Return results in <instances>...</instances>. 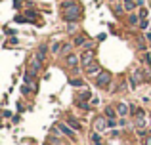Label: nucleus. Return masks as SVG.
<instances>
[{
    "label": "nucleus",
    "instance_id": "obj_1",
    "mask_svg": "<svg viewBox=\"0 0 151 145\" xmlns=\"http://www.w3.org/2000/svg\"><path fill=\"white\" fill-rule=\"evenodd\" d=\"M81 15H82L81 4H75V6H71V8H67V10L61 11V17H63V21H65V23L78 21V19H81Z\"/></svg>",
    "mask_w": 151,
    "mask_h": 145
},
{
    "label": "nucleus",
    "instance_id": "obj_2",
    "mask_svg": "<svg viewBox=\"0 0 151 145\" xmlns=\"http://www.w3.org/2000/svg\"><path fill=\"white\" fill-rule=\"evenodd\" d=\"M96 61V50H84L81 54V67L86 69L88 65H92Z\"/></svg>",
    "mask_w": 151,
    "mask_h": 145
},
{
    "label": "nucleus",
    "instance_id": "obj_3",
    "mask_svg": "<svg viewBox=\"0 0 151 145\" xmlns=\"http://www.w3.org/2000/svg\"><path fill=\"white\" fill-rule=\"evenodd\" d=\"M111 78H113V76H111L109 71H101L96 78H94V80H96L98 88H109V86H111Z\"/></svg>",
    "mask_w": 151,
    "mask_h": 145
},
{
    "label": "nucleus",
    "instance_id": "obj_4",
    "mask_svg": "<svg viewBox=\"0 0 151 145\" xmlns=\"http://www.w3.org/2000/svg\"><path fill=\"white\" fill-rule=\"evenodd\" d=\"M65 65H67L69 69L81 67V56H78V54H75V52H71L69 56H65Z\"/></svg>",
    "mask_w": 151,
    "mask_h": 145
},
{
    "label": "nucleus",
    "instance_id": "obj_5",
    "mask_svg": "<svg viewBox=\"0 0 151 145\" xmlns=\"http://www.w3.org/2000/svg\"><path fill=\"white\" fill-rule=\"evenodd\" d=\"M140 84H142V71L140 69H132L130 71V88L136 90Z\"/></svg>",
    "mask_w": 151,
    "mask_h": 145
},
{
    "label": "nucleus",
    "instance_id": "obj_6",
    "mask_svg": "<svg viewBox=\"0 0 151 145\" xmlns=\"http://www.w3.org/2000/svg\"><path fill=\"white\" fill-rule=\"evenodd\" d=\"M101 71H103L101 65H100V63H96V61H94L92 65H88V67L84 69V73H86V76H88V78H96Z\"/></svg>",
    "mask_w": 151,
    "mask_h": 145
},
{
    "label": "nucleus",
    "instance_id": "obj_7",
    "mask_svg": "<svg viewBox=\"0 0 151 145\" xmlns=\"http://www.w3.org/2000/svg\"><path fill=\"white\" fill-rule=\"evenodd\" d=\"M35 56H37L38 59H40L42 63L46 65V59H48V46H46V44H40V46H38V50H37V54H35Z\"/></svg>",
    "mask_w": 151,
    "mask_h": 145
},
{
    "label": "nucleus",
    "instance_id": "obj_8",
    "mask_svg": "<svg viewBox=\"0 0 151 145\" xmlns=\"http://www.w3.org/2000/svg\"><path fill=\"white\" fill-rule=\"evenodd\" d=\"M42 67H44V63H42V61L38 59L37 56H33V57H31V71H33L35 74H38V73H40V71H42Z\"/></svg>",
    "mask_w": 151,
    "mask_h": 145
},
{
    "label": "nucleus",
    "instance_id": "obj_9",
    "mask_svg": "<svg viewBox=\"0 0 151 145\" xmlns=\"http://www.w3.org/2000/svg\"><path fill=\"white\" fill-rule=\"evenodd\" d=\"M94 126H96V128H94L96 132H103L107 128V116L105 115H103V116H98L96 122H94Z\"/></svg>",
    "mask_w": 151,
    "mask_h": 145
},
{
    "label": "nucleus",
    "instance_id": "obj_10",
    "mask_svg": "<svg viewBox=\"0 0 151 145\" xmlns=\"http://www.w3.org/2000/svg\"><path fill=\"white\" fill-rule=\"evenodd\" d=\"M58 128H59V130H61L63 132V134H65L67 136V138H71V139H75V130H73V128H71V126H67V124H58Z\"/></svg>",
    "mask_w": 151,
    "mask_h": 145
},
{
    "label": "nucleus",
    "instance_id": "obj_11",
    "mask_svg": "<svg viewBox=\"0 0 151 145\" xmlns=\"http://www.w3.org/2000/svg\"><path fill=\"white\" fill-rule=\"evenodd\" d=\"M86 40H88V36H86V34H82V33H78V34H75V40H73V44L81 48V46H84V44H86Z\"/></svg>",
    "mask_w": 151,
    "mask_h": 145
},
{
    "label": "nucleus",
    "instance_id": "obj_12",
    "mask_svg": "<svg viewBox=\"0 0 151 145\" xmlns=\"http://www.w3.org/2000/svg\"><path fill=\"white\" fill-rule=\"evenodd\" d=\"M115 107H117V113H119L121 116H126V115H128V109H130V107H128L126 103H122V101H121V103H117Z\"/></svg>",
    "mask_w": 151,
    "mask_h": 145
},
{
    "label": "nucleus",
    "instance_id": "obj_13",
    "mask_svg": "<svg viewBox=\"0 0 151 145\" xmlns=\"http://www.w3.org/2000/svg\"><path fill=\"white\" fill-rule=\"evenodd\" d=\"M69 84L75 86V88H82V86H84V80H82L81 76H71L69 78Z\"/></svg>",
    "mask_w": 151,
    "mask_h": 145
},
{
    "label": "nucleus",
    "instance_id": "obj_14",
    "mask_svg": "<svg viewBox=\"0 0 151 145\" xmlns=\"http://www.w3.org/2000/svg\"><path fill=\"white\" fill-rule=\"evenodd\" d=\"M75 4H78V0H59V8H61V11L67 10V8H71V6H75Z\"/></svg>",
    "mask_w": 151,
    "mask_h": 145
},
{
    "label": "nucleus",
    "instance_id": "obj_15",
    "mask_svg": "<svg viewBox=\"0 0 151 145\" xmlns=\"http://www.w3.org/2000/svg\"><path fill=\"white\" fill-rule=\"evenodd\" d=\"M67 33H69V34H77V33H78V23H77V21L67 23Z\"/></svg>",
    "mask_w": 151,
    "mask_h": 145
},
{
    "label": "nucleus",
    "instance_id": "obj_16",
    "mask_svg": "<svg viewBox=\"0 0 151 145\" xmlns=\"http://www.w3.org/2000/svg\"><path fill=\"white\" fill-rule=\"evenodd\" d=\"M117 115H119L117 107H111V105H109V107H105V116H107V119H115Z\"/></svg>",
    "mask_w": 151,
    "mask_h": 145
},
{
    "label": "nucleus",
    "instance_id": "obj_17",
    "mask_svg": "<svg viewBox=\"0 0 151 145\" xmlns=\"http://www.w3.org/2000/svg\"><path fill=\"white\" fill-rule=\"evenodd\" d=\"M126 21H128V25H130V27H136L138 23L142 21V19H138V15H136V14H130V15H128V19H126Z\"/></svg>",
    "mask_w": 151,
    "mask_h": 145
},
{
    "label": "nucleus",
    "instance_id": "obj_18",
    "mask_svg": "<svg viewBox=\"0 0 151 145\" xmlns=\"http://www.w3.org/2000/svg\"><path fill=\"white\" fill-rule=\"evenodd\" d=\"M67 120H69V126H71V128H73V130H75V132H78V130H81V122H78V120H75V119H71V116H69V119H67Z\"/></svg>",
    "mask_w": 151,
    "mask_h": 145
},
{
    "label": "nucleus",
    "instance_id": "obj_19",
    "mask_svg": "<svg viewBox=\"0 0 151 145\" xmlns=\"http://www.w3.org/2000/svg\"><path fill=\"white\" fill-rule=\"evenodd\" d=\"M124 10H126V8L119 6V4H117V6H113V14L117 15V17H121V15H124Z\"/></svg>",
    "mask_w": 151,
    "mask_h": 145
},
{
    "label": "nucleus",
    "instance_id": "obj_20",
    "mask_svg": "<svg viewBox=\"0 0 151 145\" xmlns=\"http://www.w3.org/2000/svg\"><path fill=\"white\" fill-rule=\"evenodd\" d=\"M136 6H138V4L134 2V0H124V8H126V11H132Z\"/></svg>",
    "mask_w": 151,
    "mask_h": 145
},
{
    "label": "nucleus",
    "instance_id": "obj_21",
    "mask_svg": "<svg viewBox=\"0 0 151 145\" xmlns=\"http://www.w3.org/2000/svg\"><path fill=\"white\" fill-rule=\"evenodd\" d=\"M73 46H75V44H63V46H61V56H69Z\"/></svg>",
    "mask_w": 151,
    "mask_h": 145
},
{
    "label": "nucleus",
    "instance_id": "obj_22",
    "mask_svg": "<svg viewBox=\"0 0 151 145\" xmlns=\"http://www.w3.org/2000/svg\"><path fill=\"white\" fill-rule=\"evenodd\" d=\"M90 139H92L94 143H100V132H92V134H90Z\"/></svg>",
    "mask_w": 151,
    "mask_h": 145
},
{
    "label": "nucleus",
    "instance_id": "obj_23",
    "mask_svg": "<svg viewBox=\"0 0 151 145\" xmlns=\"http://www.w3.org/2000/svg\"><path fill=\"white\" fill-rule=\"evenodd\" d=\"M59 48H61V42H54V44H52V54H58L59 52Z\"/></svg>",
    "mask_w": 151,
    "mask_h": 145
},
{
    "label": "nucleus",
    "instance_id": "obj_24",
    "mask_svg": "<svg viewBox=\"0 0 151 145\" xmlns=\"http://www.w3.org/2000/svg\"><path fill=\"white\" fill-rule=\"evenodd\" d=\"M147 27H149V21H147V19H142V21H140V29H147Z\"/></svg>",
    "mask_w": 151,
    "mask_h": 145
},
{
    "label": "nucleus",
    "instance_id": "obj_25",
    "mask_svg": "<svg viewBox=\"0 0 151 145\" xmlns=\"http://www.w3.org/2000/svg\"><path fill=\"white\" fill-rule=\"evenodd\" d=\"M107 126H109V128H115V126H117V120H115V119H107Z\"/></svg>",
    "mask_w": 151,
    "mask_h": 145
},
{
    "label": "nucleus",
    "instance_id": "obj_26",
    "mask_svg": "<svg viewBox=\"0 0 151 145\" xmlns=\"http://www.w3.org/2000/svg\"><path fill=\"white\" fill-rule=\"evenodd\" d=\"M25 15H27L29 19H31V17H37V11H33V10H27V11H25Z\"/></svg>",
    "mask_w": 151,
    "mask_h": 145
},
{
    "label": "nucleus",
    "instance_id": "obj_27",
    "mask_svg": "<svg viewBox=\"0 0 151 145\" xmlns=\"http://www.w3.org/2000/svg\"><path fill=\"white\" fill-rule=\"evenodd\" d=\"M145 17H147V10L142 8V10H140V19H145Z\"/></svg>",
    "mask_w": 151,
    "mask_h": 145
},
{
    "label": "nucleus",
    "instance_id": "obj_28",
    "mask_svg": "<svg viewBox=\"0 0 151 145\" xmlns=\"http://www.w3.org/2000/svg\"><path fill=\"white\" fill-rule=\"evenodd\" d=\"M144 145H151V136H145V139H144Z\"/></svg>",
    "mask_w": 151,
    "mask_h": 145
},
{
    "label": "nucleus",
    "instance_id": "obj_29",
    "mask_svg": "<svg viewBox=\"0 0 151 145\" xmlns=\"http://www.w3.org/2000/svg\"><path fill=\"white\" fill-rule=\"evenodd\" d=\"M145 40H147L149 44H151V33H147V34H145Z\"/></svg>",
    "mask_w": 151,
    "mask_h": 145
},
{
    "label": "nucleus",
    "instance_id": "obj_30",
    "mask_svg": "<svg viewBox=\"0 0 151 145\" xmlns=\"http://www.w3.org/2000/svg\"><path fill=\"white\" fill-rule=\"evenodd\" d=\"M147 134H149V136H151V126H149V130H147Z\"/></svg>",
    "mask_w": 151,
    "mask_h": 145
},
{
    "label": "nucleus",
    "instance_id": "obj_31",
    "mask_svg": "<svg viewBox=\"0 0 151 145\" xmlns=\"http://www.w3.org/2000/svg\"><path fill=\"white\" fill-rule=\"evenodd\" d=\"M109 2H119V0H109Z\"/></svg>",
    "mask_w": 151,
    "mask_h": 145
},
{
    "label": "nucleus",
    "instance_id": "obj_32",
    "mask_svg": "<svg viewBox=\"0 0 151 145\" xmlns=\"http://www.w3.org/2000/svg\"><path fill=\"white\" fill-rule=\"evenodd\" d=\"M96 145H101V143H96Z\"/></svg>",
    "mask_w": 151,
    "mask_h": 145
}]
</instances>
